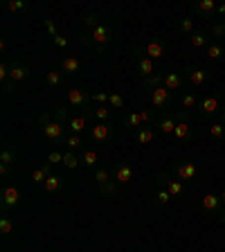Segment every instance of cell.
<instances>
[{
	"mask_svg": "<svg viewBox=\"0 0 225 252\" xmlns=\"http://www.w3.org/2000/svg\"><path fill=\"white\" fill-rule=\"evenodd\" d=\"M38 126H41L43 135H45L50 142H54L57 147L65 144V137H68V133H65V124H61L59 120H54L52 113H43V115L38 117Z\"/></svg>",
	"mask_w": 225,
	"mask_h": 252,
	"instance_id": "6da1fadb",
	"label": "cell"
},
{
	"mask_svg": "<svg viewBox=\"0 0 225 252\" xmlns=\"http://www.w3.org/2000/svg\"><path fill=\"white\" fill-rule=\"evenodd\" d=\"M178 122H189L187 110H169V113H162L156 122V131L162 133V135H173Z\"/></svg>",
	"mask_w": 225,
	"mask_h": 252,
	"instance_id": "7a4b0ae2",
	"label": "cell"
},
{
	"mask_svg": "<svg viewBox=\"0 0 225 252\" xmlns=\"http://www.w3.org/2000/svg\"><path fill=\"white\" fill-rule=\"evenodd\" d=\"M131 50H133V57H135V70H137V74L142 77V81L149 79V77H153L156 72H160V68L156 65V61L149 59V57H144V54L137 50V45H133Z\"/></svg>",
	"mask_w": 225,
	"mask_h": 252,
	"instance_id": "3957f363",
	"label": "cell"
},
{
	"mask_svg": "<svg viewBox=\"0 0 225 252\" xmlns=\"http://www.w3.org/2000/svg\"><path fill=\"white\" fill-rule=\"evenodd\" d=\"M18 203H21V191H18V187L5 185L2 191H0V210H2V214H9L14 207H18Z\"/></svg>",
	"mask_w": 225,
	"mask_h": 252,
	"instance_id": "277c9868",
	"label": "cell"
},
{
	"mask_svg": "<svg viewBox=\"0 0 225 252\" xmlns=\"http://www.w3.org/2000/svg\"><path fill=\"white\" fill-rule=\"evenodd\" d=\"M149 97H151V104H153L156 110H164V113H169V108L173 106V97L164 86H158V88L149 90Z\"/></svg>",
	"mask_w": 225,
	"mask_h": 252,
	"instance_id": "5b68a950",
	"label": "cell"
},
{
	"mask_svg": "<svg viewBox=\"0 0 225 252\" xmlns=\"http://www.w3.org/2000/svg\"><path fill=\"white\" fill-rule=\"evenodd\" d=\"M158 187H164L171 194V198H178V196H183L185 191H187V187H185V183H180V180H176V178H171L167 171H162V173H158Z\"/></svg>",
	"mask_w": 225,
	"mask_h": 252,
	"instance_id": "8992f818",
	"label": "cell"
},
{
	"mask_svg": "<svg viewBox=\"0 0 225 252\" xmlns=\"http://www.w3.org/2000/svg\"><path fill=\"white\" fill-rule=\"evenodd\" d=\"M171 173L180 180V183H189V180L196 178L198 169H196L194 162H189V160H178V162L171 164Z\"/></svg>",
	"mask_w": 225,
	"mask_h": 252,
	"instance_id": "52a82bcc",
	"label": "cell"
},
{
	"mask_svg": "<svg viewBox=\"0 0 225 252\" xmlns=\"http://www.w3.org/2000/svg\"><path fill=\"white\" fill-rule=\"evenodd\" d=\"M137 50H140L144 57L149 59H162L164 54H167V43L162 41V38H151V41H147L144 45H137Z\"/></svg>",
	"mask_w": 225,
	"mask_h": 252,
	"instance_id": "ba28073f",
	"label": "cell"
},
{
	"mask_svg": "<svg viewBox=\"0 0 225 252\" xmlns=\"http://www.w3.org/2000/svg\"><path fill=\"white\" fill-rule=\"evenodd\" d=\"M16 158H18V151H16V147H5L2 149V153H0V176L2 178H7L11 171H14V162Z\"/></svg>",
	"mask_w": 225,
	"mask_h": 252,
	"instance_id": "9c48e42d",
	"label": "cell"
},
{
	"mask_svg": "<svg viewBox=\"0 0 225 252\" xmlns=\"http://www.w3.org/2000/svg\"><path fill=\"white\" fill-rule=\"evenodd\" d=\"M113 126L108 124V122H97V124L90 126V137H93V142H97V144H104V142L113 140Z\"/></svg>",
	"mask_w": 225,
	"mask_h": 252,
	"instance_id": "30bf717a",
	"label": "cell"
},
{
	"mask_svg": "<svg viewBox=\"0 0 225 252\" xmlns=\"http://www.w3.org/2000/svg\"><path fill=\"white\" fill-rule=\"evenodd\" d=\"M90 93L88 90H84V88H70L68 90V104L72 106V108H86L88 110V104H90Z\"/></svg>",
	"mask_w": 225,
	"mask_h": 252,
	"instance_id": "8fae6325",
	"label": "cell"
},
{
	"mask_svg": "<svg viewBox=\"0 0 225 252\" xmlns=\"http://www.w3.org/2000/svg\"><path fill=\"white\" fill-rule=\"evenodd\" d=\"M185 79H187L192 86H205L207 79H210V72L200 65H187L185 68Z\"/></svg>",
	"mask_w": 225,
	"mask_h": 252,
	"instance_id": "7c38bea8",
	"label": "cell"
},
{
	"mask_svg": "<svg viewBox=\"0 0 225 252\" xmlns=\"http://www.w3.org/2000/svg\"><path fill=\"white\" fill-rule=\"evenodd\" d=\"M198 113H200V117H203V120H212L214 115H219V113H221L219 97H205V99H200Z\"/></svg>",
	"mask_w": 225,
	"mask_h": 252,
	"instance_id": "4fadbf2b",
	"label": "cell"
},
{
	"mask_svg": "<svg viewBox=\"0 0 225 252\" xmlns=\"http://www.w3.org/2000/svg\"><path fill=\"white\" fill-rule=\"evenodd\" d=\"M90 36H93V50L95 47H106L110 41H113V30H110L108 25H104L101 23L99 27L95 32H90Z\"/></svg>",
	"mask_w": 225,
	"mask_h": 252,
	"instance_id": "5bb4252c",
	"label": "cell"
},
{
	"mask_svg": "<svg viewBox=\"0 0 225 252\" xmlns=\"http://www.w3.org/2000/svg\"><path fill=\"white\" fill-rule=\"evenodd\" d=\"M30 77V68H27V63L23 61H9V79L14 81V84H18V81H25V79Z\"/></svg>",
	"mask_w": 225,
	"mask_h": 252,
	"instance_id": "9a60e30c",
	"label": "cell"
},
{
	"mask_svg": "<svg viewBox=\"0 0 225 252\" xmlns=\"http://www.w3.org/2000/svg\"><path fill=\"white\" fill-rule=\"evenodd\" d=\"M113 180H115L117 185H126L133 180V167L126 162H120L113 167Z\"/></svg>",
	"mask_w": 225,
	"mask_h": 252,
	"instance_id": "2e32d148",
	"label": "cell"
},
{
	"mask_svg": "<svg viewBox=\"0 0 225 252\" xmlns=\"http://www.w3.org/2000/svg\"><path fill=\"white\" fill-rule=\"evenodd\" d=\"M52 169H54V167H52L50 162H43L41 167H36L34 171H32V183H36V185H41V187H43V185H45V180L54 173Z\"/></svg>",
	"mask_w": 225,
	"mask_h": 252,
	"instance_id": "e0dca14e",
	"label": "cell"
},
{
	"mask_svg": "<svg viewBox=\"0 0 225 252\" xmlns=\"http://www.w3.org/2000/svg\"><path fill=\"white\" fill-rule=\"evenodd\" d=\"M68 126V133H74V135H84L86 133V126H88V117L86 115H79V117H70L65 122Z\"/></svg>",
	"mask_w": 225,
	"mask_h": 252,
	"instance_id": "ac0fdd59",
	"label": "cell"
},
{
	"mask_svg": "<svg viewBox=\"0 0 225 252\" xmlns=\"http://www.w3.org/2000/svg\"><path fill=\"white\" fill-rule=\"evenodd\" d=\"M200 205H203L205 212H212V214H219L221 207H223V203H221V196H219V194H205L203 200H200Z\"/></svg>",
	"mask_w": 225,
	"mask_h": 252,
	"instance_id": "d6986e66",
	"label": "cell"
},
{
	"mask_svg": "<svg viewBox=\"0 0 225 252\" xmlns=\"http://www.w3.org/2000/svg\"><path fill=\"white\" fill-rule=\"evenodd\" d=\"M156 126H142V128H137L135 131V142L137 144H142V147H147V144H151L153 137H156Z\"/></svg>",
	"mask_w": 225,
	"mask_h": 252,
	"instance_id": "ffe728a7",
	"label": "cell"
},
{
	"mask_svg": "<svg viewBox=\"0 0 225 252\" xmlns=\"http://www.w3.org/2000/svg\"><path fill=\"white\" fill-rule=\"evenodd\" d=\"M196 14H200L203 18H212V16H216V9H219V5H216L214 0H200V2H196Z\"/></svg>",
	"mask_w": 225,
	"mask_h": 252,
	"instance_id": "44dd1931",
	"label": "cell"
},
{
	"mask_svg": "<svg viewBox=\"0 0 225 252\" xmlns=\"http://www.w3.org/2000/svg\"><path fill=\"white\" fill-rule=\"evenodd\" d=\"M81 70V61H79L77 57H65L61 63V72L65 74V77H74V74Z\"/></svg>",
	"mask_w": 225,
	"mask_h": 252,
	"instance_id": "7402d4cb",
	"label": "cell"
},
{
	"mask_svg": "<svg viewBox=\"0 0 225 252\" xmlns=\"http://www.w3.org/2000/svg\"><path fill=\"white\" fill-rule=\"evenodd\" d=\"M189 43L196 47V50H207V45H210V34L207 32H203V30H196L192 36H189Z\"/></svg>",
	"mask_w": 225,
	"mask_h": 252,
	"instance_id": "603a6c76",
	"label": "cell"
},
{
	"mask_svg": "<svg viewBox=\"0 0 225 252\" xmlns=\"http://www.w3.org/2000/svg\"><path fill=\"white\" fill-rule=\"evenodd\" d=\"M65 147H68L70 151H86V137L68 133V137H65Z\"/></svg>",
	"mask_w": 225,
	"mask_h": 252,
	"instance_id": "cb8c5ba5",
	"label": "cell"
},
{
	"mask_svg": "<svg viewBox=\"0 0 225 252\" xmlns=\"http://www.w3.org/2000/svg\"><path fill=\"white\" fill-rule=\"evenodd\" d=\"M164 88L171 93V90H180V86H183V74L178 72H164Z\"/></svg>",
	"mask_w": 225,
	"mask_h": 252,
	"instance_id": "d4e9b609",
	"label": "cell"
},
{
	"mask_svg": "<svg viewBox=\"0 0 225 252\" xmlns=\"http://www.w3.org/2000/svg\"><path fill=\"white\" fill-rule=\"evenodd\" d=\"M63 167L70 169V171H74V169L81 167V158L77 156L74 151H70V149H65L63 151Z\"/></svg>",
	"mask_w": 225,
	"mask_h": 252,
	"instance_id": "484cf974",
	"label": "cell"
},
{
	"mask_svg": "<svg viewBox=\"0 0 225 252\" xmlns=\"http://www.w3.org/2000/svg\"><path fill=\"white\" fill-rule=\"evenodd\" d=\"M43 81H45L50 88H59V86H63V81H65V74H63L61 70H50V72L43 77Z\"/></svg>",
	"mask_w": 225,
	"mask_h": 252,
	"instance_id": "4316f807",
	"label": "cell"
},
{
	"mask_svg": "<svg viewBox=\"0 0 225 252\" xmlns=\"http://www.w3.org/2000/svg\"><path fill=\"white\" fill-rule=\"evenodd\" d=\"M97 162H99V153L95 151V149H86V151H81V164H84L86 169H95Z\"/></svg>",
	"mask_w": 225,
	"mask_h": 252,
	"instance_id": "83f0119b",
	"label": "cell"
},
{
	"mask_svg": "<svg viewBox=\"0 0 225 252\" xmlns=\"http://www.w3.org/2000/svg\"><path fill=\"white\" fill-rule=\"evenodd\" d=\"M93 180H95V185H97V187H104L106 183H110V180H113V171H110V169H95L93 171Z\"/></svg>",
	"mask_w": 225,
	"mask_h": 252,
	"instance_id": "f1b7e54d",
	"label": "cell"
},
{
	"mask_svg": "<svg viewBox=\"0 0 225 252\" xmlns=\"http://www.w3.org/2000/svg\"><path fill=\"white\" fill-rule=\"evenodd\" d=\"M200 101H198V97H196L194 93H180V106H183L185 110H194L196 106H198Z\"/></svg>",
	"mask_w": 225,
	"mask_h": 252,
	"instance_id": "f546056e",
	"label": "cell"
},
{
	"mask_svg": "<svg viewBox=\"0 0 225 252\" xmlns=\"http://www.w3.org/2000/svg\"><path fill=\"white\" fill-rule=\"evenodd\" d=\"M162 84H164V72L160 70V72H156L153 77L144 79V81H142V88H144V90H153V88H158V86H162Z\"/></svg>",
	"mask_w": 225,
	"mask_h": 252,
	"instance_id": "4dcf8cb0",
	"label": "cell"
},
{
	"mask_svg": "<svg viewBox=\"0 0 225 252\" xmlns=\"http://www.w3.org/2000/svg\"><path fill=\"white\" fill-rule=\"evenodd\" d=\"M122 126L124 128H129V131H133V128H142V120H140V113H126L124 122H122Z\"/></svg>",
	"mask_w": 225,
	"mask_h": 252,
	"instance_id": "1f68e13d",
	"label": "cell"
},
{
	"mask_svg": "<svg viewBox=\"0 0 225 252\" xmlns=\"http://www.w3.org/2000/svg\"><path fill=\"white\" fill-rule=\"evenodd\" d=\"M173 135H176V140L187 142L189 137H192V126H189V122H178V126H176Z\"/></svg>",
	"mask_w": 225,
	"mask_h": 252,
	"instance_id": "d6a6232c",
	"label": "cell"
},
{
	"mask_svg": "<svg viewBox=\"0 0 225 252\" xmlns=\"http://www.w3.org/2000/svg\"><path fill=\"white\" fill-rule=\"evenodd\" d=\"M223 54H225V45H223V43H210V45H207V57H210L212 61L223 59Z\"/></svg>",
	"mask_w": 225,
	"mask_h": 252,
	"instance_id": "836d02e7",
	"label": "cell"
},
{
	"mask_svg": "<svg viewBox=\"0 0 225 252\" xmlns=\"http://www.w3.org/2000/svg\"><path fill=\"white\" fill-rule=\"evenodd\" d=\"M153 203H156L158 207H164V205L171 203V194H169V191H167L164 187H158L156 196H153Z\"/></svg>",
	"mask_w": 225,
	"mask_h": 252,
	"instance_id": "e575fe53",
	"label": "cell"
},
{
	"mask_svg": "<svg viewBox=\"0 0 225 252\" xmlns=\"http://www.w3.org/2000/svg\"><path fill=\"white\" fill-rule=\"evenodd\" d=\"M43 189H45L47 194H57L59 189H61V178H59L57 173H52L50 178L45 180V185H43Z\"/></svg>",
	"mask_w": 225,
	"mask_h": 252,
	"instance_id": "d590c367",
	"label": "cell"
},
{
	"mask_svg": "<svg viewBox=\"0 0 225 252\" xmlns=\"http://www.w3.org/2000/svg\"><path fill=\"white\" fill-rule=\"evenodd\" d=\"M11 232H14V219H11L9 214H2L0 216V234L7 236V234H11Z\"/></svg>",
	"mask_w": 225,
	"mask_h": 252,
	"instance_id": "8d00e7d4",
	"label": "cell"
},
{
	"mask_svg": "<svg viewBox=\"0 0 225 252\" xmlns=\"http://www.w3.org/2000/svg\"><path fill=\"white\" fill-rule=\"evenodd\" d=\"M210 135H212V140H225V126H223V122H212V126H210Z\"/></svg>",
	"mask_w": 225,
	"mask_h": 252,
	"instance_id": "74e56055",
	"label": "cell"
},
{
	"mask_svg": "<svg viewBox=\"0 0 225 252\" xmlns=\"http://www.w3.org/2000/svg\"><path fill=\"white\" fill-rule=\"evenodd\" d=\"M7 9H9L11 14L27 11V9H30V2H27V0H9V2H7Z\"/></svg>",
	"mask_w": 225,
	"mask_h": 252,
	"instance_id": "f35d334b",
	"label": "cell"
},
{
	"mask_svg": "<svg viewBox=\"0 0 225 252\" xmlns=\"http://www.w3.org/2000/svg\"><path fill=\"white\" fill-rule=\"evenodd\" d=\"M178 30L183 32V34H187V36H192V34H194V21H192V18H187V16H183V18H180L178 21Z\"/></svg>",
	"mask_w": 225,
	"mask_h": 252,
	"instance_id": "ab89813d",
	"label": "cell"
},
{
	"mask_svg": "<svg viewBox=\"0 0 225 252\" xmlns=\"http://www.w3.org/2000/svg\"><path fill=\"white\" fill-rule=\"evenodd\" d=\"M84 25H86V30L95 32L97 27L101 25V23H99V16L95 14V11H93V14H86V16H84Z\"/></svg>",
	"mask_w": 225,
	"mask_h": 252,
	"instance_id": "60d3db41",
	"label": "cell"
},
{
	"mask_svg": "<svg viewBox=\"0 0 225 252\" xmlns=\"http://www.w3.org/2000/svg\"><path fill=\"white\" fill-rule=\"evenodd\" d=\"M110 113H113V110H110L108 106H97V108L93 110V115L97 117L99 122H108L110 120Z\"/></svg>",
	"mask_w": 225,
	"mask_h": 252,
	"instance_id": "b9f144b4",
	"label": "cell"
},
{
	"mask_svg": "<svg viewBox=\"0 0 225 252\" xmlns=\"http://www.w3.org/2000/svg\"><path fill=\"white\" fill-rule=\"evenodd\" d=\"M212 38H225V18H221L212 25Z\"/></svg>",
	"mask_w": 225,
	"mask_h": 252,
	"instance_id": "7bdbcfd3",
	"label": "cell"
},
{
	"mask_svg": "<svg viewBox=\"0 0 225 252\" xmlns=\"http://www.w3.org/2000/svg\"><path fill=\"white\" fill-rule=\"evenodd\" d=\"M47 162L52 164V167L54 164H63V151L61 149H52V151L47 153Z\"/></svg>",
	"mask_w": 225,
	"mask_h": 252,
	"instance_id": "ee69618b",
	"label": "cell"
},
{
	"mask_svg": "<svg viewBox=\"0 0 225 252\" xmlns=\"http://www.w3.org/2000/svg\"><path fill=\"white\" fill-rule=\"evenodd\" d=\"M110 108H124V97L120 93H110V101H108Z\"/></svg>",
	"mask_w": 225,
	"mask_h": 252,
	"instance_id": "f6af8a7d",
	"label": "cell"
},
{
	"mask_svg": "<svg viewBox=\"0 0 225 252\" xmlns=\"http://www.w3.org/2000/svg\"><path fill=\"white\" fill-rule=\"evenodd\" d=\"M90 99L97 101L99 106H106L110 101V93H93V94H90Z\"/></svg>",
	"mask_w": 225,
	"mask_h": 252,
	"instance_id": "bcb514c9",
	"label": "cell"
},
{
	"mask_svg": "<svg viewBox=\"0 0 225 252\" xmlns=\"http://www.w3.org/2000/svg\"><path fill=\"white\" fill-rule=\"evenodd\" d=\"M99 191H101L104 196H113V194L117 191V183H115V180H110V183H106L104 187H99Z\"/></svg>",
	"mask_w": 225,
	"mask_h": 252,
	"instance_id": "7dc6e473",
	"label": "cell"
},
{
	"mask_svg": "<svg viewBox=\"0 0 225 252\" xmlns=\"http://www.w3.org/2000/svg\"><path fill=\"white\" fill-rule=\"evenodd\" d=\"M7 79H9V61H2L0 63V81L5 84Z\"/></svg>",
	"mask_w": 225,
	"mask_h": 252,
	"instance_id": "c3c4849f",
	"label": "cell"
},
{
	"mask_svg": "<svg viewBox=\"0 0 225 252\" xmlns=\"http://www.w3.org/2000/svg\"><path fill=\"white\" fill-rule=\"evenodd\" d=\"M45 30L50 32V36H52V38L59 34V32H57V25H54V21H52V18H45Z\"/></svg>",
	"mask_w": 225,
	"mask_h": 252,
	"instance_id": "681fc988",
	"label": "cell"
},
{
	"mask_svg": "<svg viewBox=\"0 0 225 252\" xmlns=\"http://www.w3.org/2000/svg\"><path fill=\"white\" fill-rule=\"evenodd\" d=\"M52 41H54V45H57V47H61V50H65V47H68V38H65V36H61V34H57V36H54Z\"/></svg>",
	"mask_w": 225,
	"mask_h": 252,
	"instance_id": "f907efd6",
	"label": "cell"
},
{
	"mask_svg": "<svg viewBox=\"0 0 225 252\" xmlns=\"http://www.w3.org/2000/svg\"><path fill=\"white\" fill-rule=\"evenodd\" d=\"M2 90H5V94H14L16 93V84L11 81V79H7L5 84H2Z\"/></svg>",
	"mask_w": 225,
	"mask_h": 252,
	"instance_id": "816d5d0a",
	"label": "cell"
},
{
	"mask_svg": "<svg viewBox=\"0 0 225 252\" xmlns=\"http://www.w3.org/2000/svg\"><path fill=\"white\" fill-rule=\"evenodd\" d=\"M216 216H219V220H221V223H223V225H225V207H221V212H219V214H216Z\"/></svg>",
	"mask_w": 225,
	"mask_h": 252,
	"instance_id": "f5cc1de1",
	"label": "cell"
},
{
	"mask_svg": "<svg viewBox=\"0 0 225 252\" xmlns=\"http://www.w3.org/2000/svg\"><path fill=\"white\" fill-rule=\"evenodd\" d=\"M216 14H219V16H225V2H223V5H219V9H216Z\"/></svg>",
	"mask_w": 225,
	"mask_h": 252,
	"instance_id": "db71d44e",
	"label": "cell"
},
{
	"mask_svg": "<svg viewBox=\"0 0 225 252\" xmlns=\"http://www.w3.org/2000/svg\"><path fill=\"white\" fill-rule=\"evenodd\" d=\"M221 122H223V126H225V106L221 108Z\"/></svg>",
	"mask_w": 225,
	"mask_h": 252,
	"instance_id": "11a10c76",
	"label": "cell"
},
{
	"mask_svg": "<svg viewBox=\"0 0 225 252\" xmlns=\"http://www.w3.org/2000/svg\"><path fill=\"white\" fill-rule=\"evenodd\" d=\"M219 196H221V203H223V207H225V189H223V191H221Z\"/></svg>",
	"mask_w": 225,
	"mask_h": 252,
	"instance_id": "9f6ffc18",
	"label": "cell"
},
{
	"mask_svg": "<svg viewBox=\"0 0 225 252\" xmlns=\"http://www.w3.org/2000/svg\"><path fill=\"white\" fill-rule=\"evenodd\" d=\"M223 142H225V140H223Z\"/></svg>",
	"mask_w": 225,
	"mask_h": 252,
	"instance_id": "6f0895ef",
	"label": "cell"
}]
</instances>
